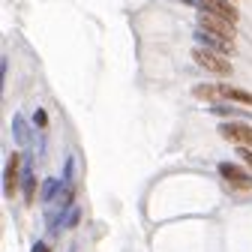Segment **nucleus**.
I'll use <instances>...</instances> for the list:
<instances>
[{
	"instance_id": "obj_1",
	"label": "nucleus",
	"mask_w": 252,
	"mask_h": 252,
	"mask_svg": "<svg viewBox=\"0 0 252 252\" xmlns=\"http://www.w3.org/2000/svg\"><path fill=\"white\" fill-rule=\"evenodd\" d=\"M192 60L198 63L201 69L213 72V75H231V63L225 60V54H216V51H210V48H204V45L192 51Z\"/></svg>"
},
{
	"instance_id": "obj_2",
	"label": "nucleus",
	"mask_w": 252,
	"mask_h": 252,
	"mask_svg": "<svg viewBox=\"0 0 252 252\" xmlns=\"http://www.w3.org/2000/svg\"><path fill=\"white\" fill-rule=\"evenodd\" d=\"M198 30H204V33H213V36H222L228 42H234V24L225 21V18H216L210 12H201L198 15Z\"/></svg>"
},
{
	"instance_id": "obj_3",
	"label": "nucleus",
	"mask_w": 252,
	"mask_h": 252,
	"mask_svg": "<svg viewBox=\"0 0 252 252\" xmlns=\"http://www.w3.org/2000/svg\"><path fill=\"white\" fill-rule=\"evenodd\" d=\"M219 135L240 144V147H252V126H246V123H222L219 126Z\"/></svg>"
},
{
	"instance_id": "obj_4",
	"label": "nucleus",
	"mask_w": 252,
	"mask_h": 252,
	"mask_svg": "<svg viewBox=\"0 0 252 252\" xmlns=\"http://www.w3.org/2000/svg\"><path fill=\"white\" fill-rule=\"evenodd\" d=\"M198 6H201V12H210V15H216V18H225V21H237V9L228 3V0H198Z\"/></svg>"
},
{
	"instance_id": "obj_5",
	"label": "nucleus",
	"mask_w": 252,
	"mask_h": 252,
	"mask_svg": "<svg viewBox=\"0 0 252 252\" xmlns=\"http://www.w3.org/2000/svg\"><path fill=\"white\" fill-rule=\"evenodd\" d=\"M219 174H222L234 189H252V180H249L237 165H231V162H222V165H219Z\"/></svg>"
},
{
	"instance_id": "obj_6",
	"label": "nucleus",
	"mask_w": 252,
	"mask_h": 252,
	"mask_svg": "<svg viewBox=\"0 0 252 252\" xmlns=\"http://www.w3.org/2000/svg\"><path fill=\"white\" fill-rule=\"evenodd\" d=\"M216 99H231V102L252 105V93H246L240 87H231V84H216Z\"/></svg>"
},
{
	"instance_id": "obj_7",
	"label": "nucleus",
	"mask_w": 252,
	"mask_h": 252,
	"mask_svg": "<svg viewBox=\"0 0 252 252\" xmlns=\"http://www.w3.org/2000/svg\"><path fill=\"white\" fill-rule=\"evenodd\" d=\"M18 165H21V159H18V153H12L9 156V162H6V177H3V192L6 195H15V189H18Z\"/></svg>"
},
{
	"instance_id": "obj_8",
	"label": "nucleus",
	"mask_w": 252,
	"mask_h": 252,
	"mask_svg": "<svg viewBox=\"0 0 252 252\" xmlns=\"http://www.w3.org/2000/svg\"><path fill=\"white\" fill-rule=\"evenodd\" d=\"M198 42H204L210 51H216V54H228L231 48H234V42H228V39H222V36H213V33H204V30H198Z\"/></svg>"
},
{
	"instance_id": "obj_9",
	"label": "nucleus",
	"mask_w": 252,
	"mask_h": 252,
	"mask_svg": "<svg viewBox=\"0 0 252 252\" xmlns=\"http://www.w3.org/2000/svg\"><path fill=\"white\" fill-rule=\"evenodd\" d=\"M24 198H27V204H33V198H36V180L33 177H24Z\"/></svg>"
},
{
	"instance_id": "obj_10",
	"label": "nucleus",
	"mask_w": 252,
	"mask_h": 252,
	"mask_svg": "<svg viewBox=\"0 0 252 252\" xmlns=\"http://www.w3.org/2000/svg\"><path fill=\"white\" fill-rule=\"evenodd\" d=\"M240 159H243V162H246V165L252 168V150H246V147H240Z\"/></svg>"
},
{
	"instance_id": "obj_11",
	"label": "nucleus",
	"mask_w": 252,
	"mask_h": 252,
	"mask_svg": "<svg viewBox=\"0 0 252 252\" xmlns=\"http://www.w3.org/2000/svg\"><path fill=\"white\" fill-rule=\"evenodd\" d=\"M33 123H36V126H45V123H48V117H45V111H36V117H33Z\"/></svg>"
},
{
	"instance_id": "obj_12",
	"label": "nucleus",
	"mask_w": 252,
	"mask_h": 252,
	"mask_svg": "<svg viewBox=\"0 0 252 252\" xmlns=\"http://www.w3.org/2000/svg\"><path fill=\"white\" fill-rule=\"evenodd\" d=\"M33 252H51V249H48V243H36V246H33Z\"/></svg>"
}]
</instances>
